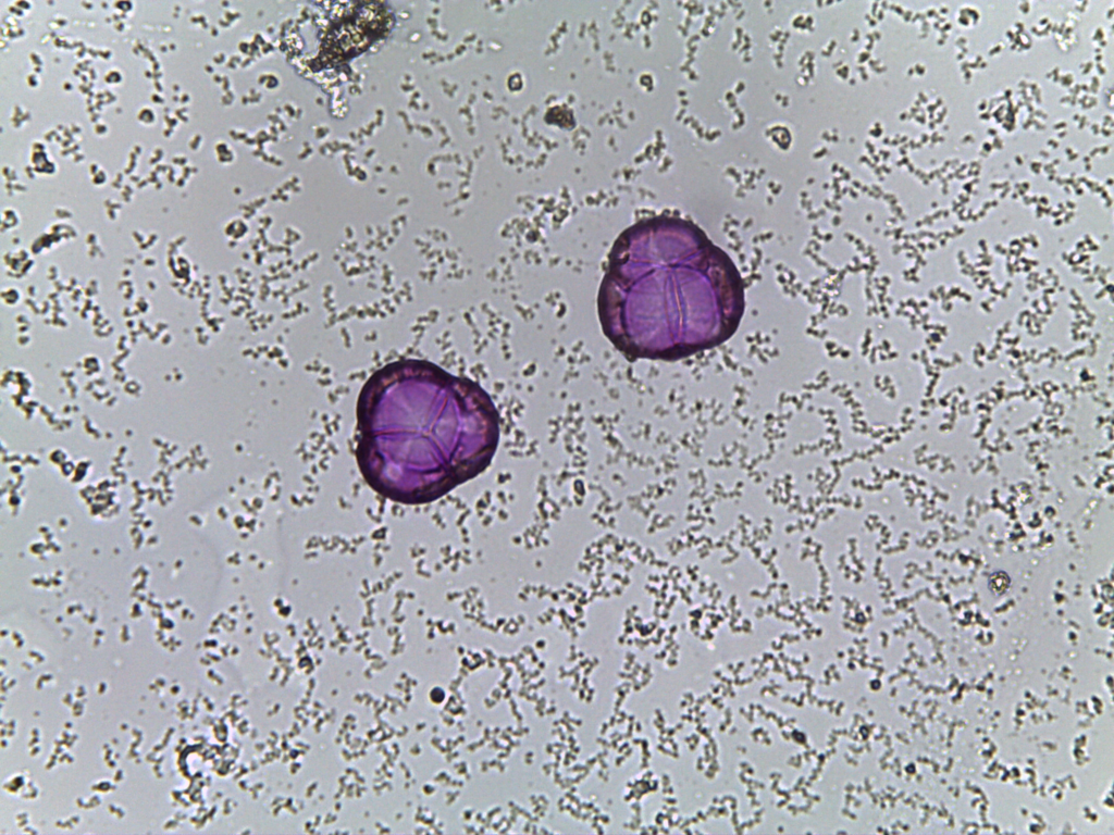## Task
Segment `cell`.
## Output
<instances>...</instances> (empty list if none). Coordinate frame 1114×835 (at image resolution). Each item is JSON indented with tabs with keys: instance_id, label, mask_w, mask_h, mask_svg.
Returning <instances> with one entry per match:
<instances>
[{
	"instance_id": "6da1fadb",
	"label": "cell",
	"mask_w": 1114,
	"mask_h": 835,
	"mask_svg": "<svg viewBox=\"0 0 1114 835\" xmlns=\"http://www.w3.org/2000/svg\"><path fill=\"white\" fill-rule=\"evenodd\" d=\"M743 278L696 225L656 217L622 234L599 286L606 337L626 358L673 361L710 350L737 332Z\"/></svg>"
},
{
	"instance_id": "3957f363",
	"label": "cell",
	"mask_w": 1114,
	"mask_h": 835,
	"mask_svg": "<svg viewBox=\"0 0 1114 835\" xmlns=\"http://www.w3.org/2000/svg\"><path fill=\"white\" fill-rule=\"evenodd\" d=\"M1010 575L1002 570L994 571L988 576V589L995 596L1004 595L1011 587Z\"/></svg>"
},
{
	"instance_id": "7a4b0ae2",
	"label": "cell",
	"mask_w": 1114,
	"mask_h": 835,
	"mask_svg": "<svg viewBox=\"0 0 1114 835\" xmlns=\"http://www.w3.org/2000/svg\"><path fill=\"white\" fill-rule=\"evenodd\" d=\"M443 401L437 400L434 409V402L409 401L406 408L398 403L397 410L359 401L356 459L377 495L401 504H425L465 479L467 454L459 443L475 435L478 425L495 422L485 415L494 412L493 406L469 379H461L440 409Z\"/></svg>"
}]
</instances>
